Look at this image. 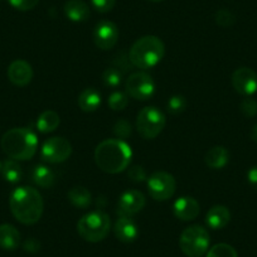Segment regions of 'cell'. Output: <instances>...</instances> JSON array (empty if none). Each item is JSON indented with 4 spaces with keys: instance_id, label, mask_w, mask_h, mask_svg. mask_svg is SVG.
Masks as SVG:
<instances>
[{
    "instance_id": "1",
    "label": "cell",
    "mask_w": 257,
    "mask_h": 257,
    "mask_svg": "<svg viewBox=\"0 0 257 257\" xmlns=\"http://www.w3.org/2000/svg\"><path fill=\"white\" fill-rule=\"evenodd\" d=\"M9 207L17 221L31 226L41 219L44 202L41 193L33 187H19L12 192Z\"/></svg>"
},
{
    "instance_id": "2",
    "label": "cell",
    "mask_w": 257,
    "mask_h": 257,
    "mask_svg": "<svg viewBox=\"0 0 257 257\" xmlns=\"http://www.w3.org/2000/svg\"><path fill=\"white\" fill-rule=\"evenodd\" d=\"M132 158V148L121 139L103 140L95 150L96 165L108 174H117L127 169Z\"/></svg>"
},
{
    "instance_id": "3",
    "label": "cell",
    "mask_w": 257,
    "mask_h": 257,
    "mask_svg": "<svg viewBox=\"0 0 257 257\" xmlns=\"http://www.w3.org/2000/svg\"><path fill=\"white\" fill-rule=\"evenodd\" d=\"M2 149L11 159L29 160L38 149V138L28 127H14L2 138Z\"/></svg>"
},
{
    "instance_id": "4",
    "label": "cell",
    "mask_w": 257,
    "mask_h": 257,
    "mask_svg": "<svg viewBox=\"0 0 257 257\" xmlns=\"http://www.w3.org/2000/svg\"><path fill=\"white\" fill-rule=\"evenodd\" d=\"M164 54L165 46L162 39L155 36H145L133 44L128 52V59L134 67L149 70L162 61Z\"/></svg>"
},
{
    "instance_id": "5",
    "label": "cell",
    "mask_w": 257,
    "mask_h": 257,
    "mask_svg": "<svg viewBox=\"0 0 257 257\" xmlns=\"http://www.w3.org/2000/svg\"><path fill=\"white\" fill-rule=\"evenodd\" d=\"M111 229V221L107 213L92 211L81 217L77 223V232L85 241L100 242L107 237Z\"/></svg>"
},
{
    "instance_id": "6",
    "label": "cell",
    "mask_w": 257,
    "mask_h": 257,
    "mask_svg": "<svg viewBox=\"0 0 257 257\" xmlns=\"http://www.w3.org/2000/svg\"><path fill=\"white\" fill-rule=\"evenodd\" d=\"M211 237L203 226L193 224L187 227L179 237V247L188 257H202L208 252Z\"/></svg>"
},
{
    "instance_id": "7",
    "label": "cell",
    "mask_w": 257,
    "mask_h": 257,
    "mask_svg": "<svg viewBox=\"0 0 257 257\" xmlns=\"http://www.w3.org/2000/svg\"><path fill=\"white\" fill-rule=\"evenodd\" d=\"M167 118L163 111L154 106L142 108L137 117V130L144 139H155L164 130Z\"/></svg>"
},
{
    "instance_id": "8",
    "label": "cell",
    "mask_w": 257,
    "mask_h": 257,
    "mask_svg": "<svg viewBox=\"0 0 257 257\" xmlns=\"http://www.w3.org/2000/svg\"><path fill=\"white\" fill-rule=\"evenodd\" d=\"M148 192L155 201L164 202L174 196L177 189L175 178L168 172H155L148 178Z\"/></svg>"
},
{
    "instance_id": "9",
    "label": "cell",
    "mask_w": 257,
    "mask_h": 257,
    "mask_svg": "<svg viewBox=\"0 0 257 257\" xmlns=\"http://www.w3.org/2000/svg\"><path fill=\"white\" fill-rule=\"evenodd\" d=\"M126 93L130 97L139 101H147L152 98L155 92V82L147 72H135L128 76L125 83Z\"/></svg>"
},
{
    "instance_id": "10",
    "label": "cell",
    "mask_w": 257,
    "mask_h": 257,
    "mask_svg": "<svg viewBox=\"0 0 257 257\" xmlns=\"http://www.w3.org/2000/svg\"><path fill=\"white\" fill-rule=\"evenodd\" d=\"M72 154V145L67 139L61 137L49 138L41 149V158L49 164H59Z\"/></svg>"
},
{
    "instance_id": "11",
    "label": "cell",
    "mask_w": 257,
    "mask_h": 257,
    "mask_svg": "<svg viewBox=\"0 0 257 257\" xmlns=\"http://www.w3.org/2000/svg\"><path fill=\"white\" fill-rule=\"evenodd\" d=\"M147 199L142 192L135 189L126 190L121 194L117 203V214L120 217H133L143 211Z\"/></svg>"
},
{
    "instance_id": "12",
    "label": "cell",
    "mask_w": 257,
    "mask_h": 257,
    "mask_svg": "<svg viewBox=\"0 0 257 257\" xmlns=\"http://www.w3.org/2000/svg\"><path fill=\"white\" fill-rule=\"evenodd\" d=\"M118 41V28L113 22L102 21L95 27L93 42L96 47L102 51L113 48Z\"/></svg>"
},
{
    "instance_id": "13",
    "label": "cell",
    "mask_w": 257,
    "mask_h": 257,
    "mask_svg": "<svg viewBox=\"0 0 257 257\" xmlns=\"http://www.w3.org/2000/svg\"><path fill=\"white\" fill-rule=\"evenodd\" d=\"M232 86L242 96H252L257 91V73L248 67H239L232 73Z\"/></svg>"
},
{
    "instance_id": "14",
    "label": "cell",
    "mask_w": 257,
    "mask_h": 257,
    "mask_svg": "<svg viewBox=\"0 0 257 257\" xmlns=\"http://www.w3.org/2000/svg\"><path fill=\"white\" fill-rule=\"evenodd\" d=\"M8 78L13 85L24 87L33 80V68L24 59H17L9 64Z\"/></svg>"
},
{
    "instance_id": "15",
    "label": "cell",
    "mask_w": 257,
    "mask_h": 257,
    "mask_svg": "<svg viewBox=\"0 0 257 257\" xmlns=\"http://www.w3.org/2000/svg\"><path fill=\"white\" fill-rule=\"evenodd\" d=\"M201 207L193 197H180L173 204V213L180 221H193L198 217Z\"/></svg>"
},
{
    "instance_id": "16",
    "label": "cell",
    "mask_w": 257,
    "mask_h": 257,
    "mask_svg": "<svg viewBox=\"0 0 257 257\" xmlns=\"http://www.w3.org/2000/svg\"><path fill=\"white\" fill-rule=\"evenodd\" d=\"M116 238L123 243H132L139 236V227L132 217H118L113 226Z\"/></svg>"
},
{
    "instance_id": "17",
    "label": "cell",
    "mask_w": 257,
    "mask_h": 257,
    "mask_svg": "<svg viewBox=\"0 0 257 257\" xmlns=\"http://www.w3.org/2000/svg\"><path fill=\"white\" fill-rule=\"evenodd\" d=\"M231 221V212L224 206H213L206 214V223L209 228L222 229Z\"/></svg>"
},
{
    "instance_id": "18",
    "label": "cell",
    "mask_w": 257,
    "mask_h": 257,
    "mask_svg": "<svg viewBox=\"0 0 257 257\" xmlns=\"http://www.w3.org/2000/svg\"><path fill=\"white\" fill-rule=\"evenodd\" d=\"M64 14L70 21L81 23L90 17V8L83 0H68L64 4Z\"/></svg>"
},
{
    "instance_id": "19",
    "label": "cell",
    "mask_w": 257,
    "mask_h": 257,
    "mask_svg": "<svg viewBox=\"0 0 257 257\" xmlns=\"http://www.w3.org/2000/svg\"><path fill=\"white\" fill-rule=\"evenodd\" d=\"M21 244V233L9 223L0 224V247L7 251H14Z\"/></svg>"
},
{
    "instance_id": "20",
    "label": "cell",
    "mask_w": 257,
    "mask_h": 257,
    "mask_svg": "<svg viewBox=\"0 0 257 257\" xmlns=\"http://www.w3.org/2000/svg\"><path fill=\"white\" fill-rule=\"evenodd\" d=\"M78 107L83 112H95L101 106V95L93 87L85 88L77 98Z\"/></svg>"
},
{
    "instance_id": "21",
    "label": "cell",
    "mask_w": 257,
    "mask_h": 257,
    "mask_svg": "<svg viewBox=\"0 0 257 257\" xmlns=\"http://www.w3.org/2000/svg\"><path fill=\"white\" fill-rule=\"evenodd\" d=\"M206 165L211 169H222L229 162V152L224 147H213L206 153Z\"/></svg>"
},
{
    "instance_id": "22",
    "label": "cell",
    "mask_w": 257,
    "mask_h": 257,
    "mask_svg": "<svg viewBox=\"0 0 257 257\" xmlns=\"http://www.w3.org/2000/svg\"><path fill=\"white\" fill-rule=\"evenodd\" d=\"M32 180L41 188H51L56 180V174L46 165H37L32 170Z\"/></svg>"
},
{
    "instance_id": "23",
    "label": "cell",
    "mask_w": 257,
    "mask_h": 257,
    "mask_svg": "<svg viewBox=\"0 0 257 257\" xmlns=\"http://www.w3.org/2000/svg\"><path fill=\"white\" fill-rule=\"evenodd\" d=\"M59 115L53 110H47L39 115L37 120V128L42 134H48V133L54 132L59 126Z\"/></svg>"
},
{
    "instance_id": "24",
    "label": "cell",
    "mask_w": 257,
    "mask_h": 257,
    "mask_svg": "<svg viewBox=\"0 0 257 257\" xmlns=\"http://www.w3.org/2000/svg\"><path fill=\"white\" fill-rule=\"evenodd\" d=\"M67 197L68 201L77 208H87L92 202V196H91L90 190L85 187H81V185L71 188Z\"/></svg>"
},
{
    "instance_id": "25",
    "label": "cell",
    "mask_w": 257,
    "mask_h": 257,
    "mask_svg": "<svg viewBox=\"0 0 257 257\" xmlns=\"http://www.w3.org/2000/svg\"><path fill=\"white\" fill-rule=\"evenodd\" d=\"M2 175L9 183H18L23 177V170L21 164L16 159H7L2 164Z\"/></svg>"
},
{
    "instance_id": "26",
    "label": "cell",
    "mask_w": 257,
    "mask_h": 257,
    "mask_svg": "<svg viewBox=\"0 0 257 257\" xmlns=\"http://www.w3.org/2000/svg\"><path fill=\"white\" fill-rule=\"evenodd\" d=\"M102 81L107 87H117L122 81V72L118 67H108L103 71Z\"/></svg>"
},
{
    "instance_id": "27",
    "label": "cell",
    "mask_w": 257,
    "mask_h": 257,
    "mask_svg": "<svg viewBox=\"0 0 257 257\" xmlns=\"http://www.w3.org/2000/svg\"><path fill=\"white\" fill-rule=\"evenodd\" d=\"M206 257H238V254L231 244L217 243L209 248Z\"/></svg>"
},
{
    "instance_id": "28",
    "label": "cell",
    "mask_w": 257,
    "mask_h": 257,
    "mask_svg": "<svg viewBox=\"0 0 257 257\" xmlns=\"http://www.w3.org/2000/svg\"><path fill=\"white\" fill-rule=\"evenodd\" d=\"M108 107L113 111H121L127 106L128 97L126 93L121 92V91H115L110 95L107 100Z\"/></svg>"
},
{
    "instance_id": "29",
    "label": "cell",
    "mask_w": 257,
    "mask_h": 257,
    "mask_svg": "<svg viewBox=\"0 0 257 257\" xmlns=\"http://www.w3.org/2000/svg\"><path fill=\"white\" fill-rule=\"evenodd\" d=\"M187 100L183 95H174L169 98L167 103V108L173 115H179L187 107Z\"/></svg>"
},
{
    "instance_id": "30",
    "label": "cell",
    "mask_w": 257,
    "mask_h": 257,
    "mask_svg": "<svg viewBox=\"0 0 257 257\" xmlns=\"http://www.w3.org/2000/svg\"><path fill=\"white\" fill-rule=\"evenodd\" d=\"M132 123L128 122L127 120H125V118H121V120L116 121V123L113 125V134H115V137L117 139H126V138L132 135Z\"/></svg>"
},
{
    "instance_id": "31",
    "label": "cell",
    "mask_w": 257,
    "mask_h": 257,
    "mask_svg": "<svg viewBox=\"0 0 257 257\" xmlns=\"http://www.w3.org/2000/svg\"><path fill=\"white\" fill-rule=\"evenodd\" d=\"M239 110L246 117H253V116L257 115V101L247 96L246 98L242 100L241 105H239Z\"/></svg>"
},
{
    "instance_id": "32",
    "label": "cell",
    "mask_w": 257,
    "mask_h": 257,
    "mask_svg": "<svg viewBox=\"0 0 257 257\" xmlns=\"http://www.w3.org/2000/svg\"><path fill=\"white\" fill-rule=\"evenodd\" d=\"M216 22L218 26L224 27V28H228V27L233 26L234 22H236V17L233 16V13L227 9H221L216 13Z\"/></svg>"
},
{
    "instance_id": "33",
    "label": "cell",
    "mask_w": 257,
    "mask_h": 257,
    "mask_svg": "<svg viewBox=\"0 0 257 257\" xmlns=\"http://www.w3.org/2000/svg\"><path fill=\"white\" fill-rule=\"evenodd\" d=\"M127 177L132 182L142 183L147 179V172H145L144 167H142V165H134V167L128 168Z\"/></svg>"
},
{
    "instance_id": "34",
    "label": "cell",
    "mask_w": 257,
    "mask_h": 257,
    "mask_svg": "<svg viewBox=\"0 0 257 257\" xmlns=\"http://www.w3.org/2000/svg\"><path fill=\"white\" fill-rule=\"evenodd\" d=\"M8 3L17 11L27 12L33 9L39 3V0H8Z\"/></svg>"
},
{
    "instance_id": "35",
    "label": "cell",
    "mask_w": 257,
    "mask_h": 257,
    "mask_svg": "<svg viewBox=\"0 0 257 257\" xmlns=\"http://www.w3.org/2000/svg\"><path fill=\"white\" fill-rule=\"evenodd\" d=\"M93 8L100 13H108L115 7L116 0H91Z\"/></svg>"
},
{
    "instance_id": "36",
    "label": "cell",
    "mask_w": 257,
    "mask_h": 257,
    "mask_svg": "<svg viewBox=\"0 0 257 257\" xmlns=\"http://www.w3.org/2000/svg\"><path fill=\"white\" fill-rule=\"evenodd\" d=\"M23 248L26 249L27 252H29V253H36V252H38L39 248H41V243H39L36 238H29L24 242Z\"/></svg>"
},
{
    "instance_id": "37",
    "label": "cell",
    "mask_w": 257,
    "mask_h": 257,
    "mask_svg": "<svg viewBox=\"0 0 257 257\" xmlns=\"http://www.w3.org/2000/svg\"><path fill=\"white\" fill-rule=\"evenodd\" d=\"M247 179L251 187L257 190V167H252L247 173Z\"/></svg>"
},
{
    "instance_id": "38",
    "label": "cell",
    "mask_w": 257,
    "mask_h": 257,
    "mask_svg": "<svg viewBox=\"0 0 257 257\" xmlns=\"http://www.w3.org/2000/svg\"><path fill=\"white\" fill-rule=\"evenodd\" d=\"M251 139L253 140L254 143H257V123L252 127V132H251Z\"/></svg>"
},
{
    "instance_id": "39",
    "label": "cell",
    "mask_w": 257,
    "mask_h": 257,
    "mask_svg": "<svg viewBox=\"0 0 257 257\" xmlns=\"http://www.w3.org/2000/svg\"><path fill=\"white\" fill-rule=\"evenodd\" d=\"M150 2H155V3H158V2H163V0H150Z\"/></svg>"
},
{
    "instance_id": "40",
    "label": "cell",
    "mask_w": 257,
    "mask_h": 257,
    "mask_svg": "<svg viewBox=\"0 0 257 257\" xmlns=\"http://www.w3.org/2000/svg\"><path fill=\"white\" fill-rule=\"evenodd\" d=\"M0 172H2V163H0Z\"/></svg>"
}]
</instances>
